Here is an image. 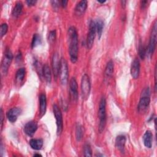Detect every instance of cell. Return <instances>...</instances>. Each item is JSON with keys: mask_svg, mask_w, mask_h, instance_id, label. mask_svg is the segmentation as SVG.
<instances>
[{"mask_svg": "<svg viewBox=\"0 0 157 157\" xmlns=\"http://www.w3.org/2000/svg\"><path fill=\"white\" fill-rule=\"evenodd\" d=\"M131 75L134 78H138L140 73V62L137 58H135L131 64Z\"/></svg>", "mask_w": 157, "mask_h": 157, "instance_id": "obj_14", "label": "cell"}, {"mask_svg": "<svg viewBox=\"0 0 157 157\" xmlns=\"http://www.w3.org/2000/svg\"><path fill=\"white\" fill-rule=\"evenodd\" d=\"M147 1H141V6L142 8H145L146 7V5L147 4Z\"/></svg>", "mask_w": 157, "mask_h": 157, "instance_id": "obj_34", "label": "cell"}, {"mask_svg": "<svg viewBox=\"0 0 157 157\" xmlns=\"http://www.w3.org/2000/svg\"><path fill=\"white\" fill-rule=\"evenodd\" d=\"M106 101L104 97H102L99 102L98 110V118L99 120V132H102L106 124Z\"/></svg>", "mask_w": 157, "mask_h": 157, "instance_id": "obj_2", "label": "cell"}, {"mask_svg": "<svg viewBox=\"0 0 157 157\" xmlns=\"http://www.w3.org/2000/svg\"><path fill=\"white\" fill-rule=\"evenodd\" d=\"M42 73L46 82L50 83L52 80V72L50 67L48 64H45L44 65L42 68Z\"/></svg>", "mask_w": 157, "mask_h": 157, "instance_id": "obj_19", "label": "cell"}, {"mask_svg": "<svg viewBox=\"0 0 157 157\" xmlns=\"http://www.w3.org/2000/svg\"><path fill=\"white\" fill-rule=\"evenodd\" d=\"M21 112V109L18 107H13L7 111L6 116L9 121H10L11 123H14L16 121L18 115H20Z\"/></svg>", "mask_w": 157, "mask_h": 157, "instance_id": "obj_12", "label": "cell"}, {"mask_svg": "<svg viewBox=\"0 0 157 157\" xmlns=\"http://www.w3.org/2000/svg\"><path fill=\"white\" fill-rule=\"evenodd\" d=\"M69 40V53L71 61L76 63L78 59V35L74 26H71L67 31Z\"/></svg>", "mask_w": 157, "mask_h": 157, "instance_id": "obj_1", "label": "cell"}, {"mask_svg": "<svg viewBox=\"0 0 157 157\" xmlns=\"http://www.w3.org/2000/svg\"><path fill=\"white\" fill-rule=\"evenodd\" d=\"M83 152L84 156L86 157L92 156V150L91 146L88 144H86L83 147Z\"/></svg>", "mask_w": 157, "mask_h": 157, "instance_id": "obj_28", "label": "cell"}, {"mask_svg": "<svg viewBox=\"0 0 157 157\" xmlns=\"http://www.w3.org/2000/svg\"><path fill=\"white\" fill-rule=\"evenodd\" d=\"M87 8V1L83 0L80 1L75 6V13L77 16H80L83 15Z\"/></svg>", "mask_w": 157, "mask_h": 157, "instance_id": "obj_15", "label": "cell"}, {"mask_svg": "<svg viewBox=\"0 0 157 157\" xmlns=\"http://www.w3.org/2000/svg\"><path fill=\"white\" fill-rule=\"evenodd\" d=\"M96 34L95 21H91L89 26V32L86 37V47L88 49H91L93 45L94 38Z\"/></svg>", "mask_w": 157, "mask_h": 157, "instance_id": "obj_9", "label": "cell"}, {"mask_svg": "<svg viewBox=\"0 0 157 157\" xmlns=\"http://www.w3.org/2000/svg\"><path fill=\"white\" fill-rule=\"evenodd\" d=\"M34 156H42V155H41L38 154V153H37V154H34Z\"/></svg>", "mask_w": 157, "mask_h": 157, "instance_id": "obj_36", "label": "cell"}, {"mask_svg": "<svg viewBox=\"0 0 157 157\" xmlns=\"http://www.w3.org/2000/svg\"><path fill=\"white\" fill-rule=\"evenodd\" d=\"M60 61L61 59H59L58 54L57 53H55L52 57V70L53 73L54 75V77L55 79L58 76L59 74V70L60 67Z\"/></svg>", "mask_w": 157, "mask_h": 157, "instance_id": "obj_11", "label": "cell"}, {"mask_svg": "<svg viewBox=\"0 0 157 157\" xmlns=\"http://www.w3.org/2000/svg\"><path fill=\"white\" fill-rule=\"evenodd\" d=\"M37 129V124L36 121H30L24 127V131L28 136H33Z\"/></svg>", "mask_w": 157, "mask_h": 157, "instance_id": "obj_13", "label": "cell"}, {"mask_svg": "<svg viewBox=\"0 0 157 157\" xmlns=\"http://www.w3.org/2000/svg\"><path fill=\"white\" fill-rule=\"evenodd\" d=\"M22 10H23V4L21 2H17L15 4V6L12 10V16L15 18L18 17L21 15L22 12Z\"/></svg>", "mask_w": 157, "mask_h": 157, "instance_id": "obj_21", "label": "cell"}, {"mask_svg": "<svg viewBox=\"0 0 157 157\" xmlns=\"http://www.w3.org/2000/svg\"><path fill=\"white\" fill-rule=\"evenodd\" d=\"M81 93L82 97L83 100H86L90 93L91 90V83L90 77L87 74H84L81 80Z\"/></svg>", "mask_w": 157, "mask_h": 157, "instance_id": "obj_4", "label": "cell"}, {"mask_svg": "<svg viewBox=\"0 0 157 157\" xmlns=\"http://www.w3.org/2000/svg\"><path fill=\"white\" fill-rule=\"evenodd\" d=\"M95 21V26L96 29V33L98 35V38L100 39L104 28V22L101 19H97Z\"/></svg>", "mask_w": 157, "mask_h": 157, "instance_id": "obj_23", "label": "cell"}, {"mask_svg": "<svg viewBox=\"0 0 157 157\" xmlns=\"http://www.w3.org/2000/svg\"><path fill=\"white\" fill-rule=\"evenodd\" d=\"M121 4H122V6H123V7H125V4H126V1H121Z\"/></svg>", "mask_w": 157, "mask_h": 157, "instance_id": "obj_35", "label": "cell"}, {"mask_svg": "<svg viewBox=\"0 0 157 157\" xmlns=\"http://www.w3.org/2000/svg\"><path fill=\"white\" fill-rule=\"evenodd\" d=\"M40 43H41L40 36L39 34H35L34 35V36H33V40H32V42H31L32 48H34V47H36L37 45H38Z\"/></svg>", "mask_w": 157, "mask_h": 157, "instance_id": "obj_26", "label": "cell"}, {"mask_svg": "<svg viewBox=\"0 0 157 157\" xmlns=\"http://www.w3.org/2000/svg\"><path fill=\"white\" fill-rule=\"evenodd\" d=\"M58 76L59 77L61 83L63 85H66L68 80V66L67 61L63 58L61 59Z\"/></svg>", "mask_w": 157, "mask_h": 157, "instance_id": "obj_5", "label": "cell"}, {"mask_svg": "<svg viewBox=\"0 0 157 157\" xmlns=\"http://www.w3.org/2000/svg\"><path fill=\"white\" fill-rule=\"evenodd\" d=\"M13 59V55L9 48H6L1 63V70L4 74H7L9 67Z\"/></svg>", "mask_w": 157, "mask_h": 157, "instance_id": "obj_7", "label": "cell"}, {"mask_svg": "<svg viewBox=\"0 0 157 157\" xmlns=\"http://www.w3.org/2000/svg\"><path fill=\"white\" fill-rule=\"evenodd\" d=\"M77 83L74 77H72L69 81V94L72 101H76L78 98Z\"/></svg>", "mask_w": 157, "mask_h": 157, "instance_id": "obj_10", "label": "cell"}, {"mask_svg": "<svg viewBox=\"0 0 157 157\" xmlns=\"http://www.w3.org/2000/svg\"><path fill=\"white\" fill-rule=\"evenodd\" d=\"M98 1V2H99V3H104V2H105V1Z\"/></svg>", "mask_w": 157, "mask_h": 157, "instance_id": "obj_37", "label": "cell"}, {"mask_svg": "<svg viewBox=\"0 0 157 157\" xmlns=\"http://www.w3.org/2000/svg\"><path fill=\"white\" fill-rule=\"evenodd\" d=\"M53 113L56 119V132L57 135H60L63 131V117L62 113L59 108V107L56 104H54L53 105Z\"/></svg>", "mask_w": 157, "mask_h": 157, "instance_id": "obj_6", "label": "cell"}, {"mask_svg": "<svg viewBox=\"0 0 157 157\" xmlns=\"http://www.w3.org/2000/svg\"><path fill=\"white\" fill-rule=\"evenodd\" d=\"M36 1H34V0H28L26 1V3L28 6H34L36 3Z\"/></svg>", "mask_w": 157, "mask_h": 157, "instance_id": "obj_32", "label": "cell"}, {"mask_svg": "<svg viewBox=\"0 0 157 157\" xmlns=\"http://www.w3.org/2000/svg\"><path fill=\"white\" fill-rule=\"evenodd\" d=\"M68 1H65V0H63L59 2V4L60 5L63 7H66V6H67V4Z\"/></svg>", "mask_w": 157, "mask_h": 157, "instance_id": "obj_33", "label": "cell"}, {"mask_svg": "<svg viewBox=\"0 0 157 157\" xmlns=\"http://www.w3.org/2000/svg\"><path fill=\"white\" fill-rule=\"evenodd\" d=\"M150 89L149 88H145L142 92V96L138 104V110L140 112L146 111L149 107L150 102Z\"/></svg>", "mask_w": 157, "mask_h": 157, "instance_id": "obj_3", "label": "cell"}, {"mask_svg": "<svg viewBox=\"0 0 157 157\" xmlns=\"http://www.w3.org/2000/svg\"><path fill=\"white\" fill-rule=\"evenodd\" d=\"M83 135V127L82 126L77 123L76 126V129H75V137L77 141H80L82 139Z\"/></svg>", "mask_w": 157, "mask_h": 157, "instance_id": "obj_24", "label": "cell"}, {"mask_svg": "<svg viewBox=\"0 0 157 157\" xmlns=\"http://www.w3.org/2000/svg\"><path fill=\"white\" fill-rule=\"evenodd\" d=\"M55 36H56V33H55V31H50V34H49V37L48 39L50 41H54L55 39Z\"/></svg>", "mask_w": 157, "mask_h": 157, "instance_id": "obj_30", "label": "cell"}, {"mask_svg": "<svg viewBox=\"0 0 157 157\" xmlns=\"http://www.w3.org/2000/svg\"><path fill=\"white\" fill-rule=\"evenodd\" d=\"M25 73H26V69L24 67L20 68L19 69L17 72H16V75H15V78H16V81L18 82H21V81H23L25 75Z\"/></svg>", "mask_w": 157, "mask_h": 157, "instance_id": "obj_25", "label": "cell"}, {"mask_svg": "<svg viewBox=\"0 0 157 157\" xmlns=\"http://www.w3.org/2000/svg\"><path fill=\"white\" fill-rule=\"evenodd\" d=\"M8 26L6 23H2L1 25V36L3 37L7 32Z\"/></svg>", "mask_w": 157, "mask_h": 157, "instance_id": "obj_29", "label": "cell"}, {"mask_svg": "<svg viewBox=\"0 0 157 157\" xmlns=\"http://www.w3.org/2000/svg\"><path fill=\"white\" fill-rule=\"evenodd\" d=\"M113 67H114V64L112 60H110L106 65L105 69V75L107 77H110L113 72Z\"/></svg>", "mask_w": 157, "mask_h": 157, "instance_id": "obj_22", "label": "cell"}, {"mask_svg": "<svg viewBox=\"0 0 157 157\" xmlns=\"http://www.w3.org/2000/svg\"><path fill=\"white\" fill-rule=\"evenodd\" d=\"M125 142L126 137L124 136L120 135L117 137L115 140V146L121 153H123L124 151Z\"/></svg>", "mask_w": 157, "mask_h": 157, "instance_id": "obj_16", "label": "cell"}, {"mask_svg": "<svg viewBox=\"0 0 157 157\" xmlns=\"http://www.w3.org/2000/svg\"><path fill=\"white\" fill-rule=\"evenodd\" d=\"M39 111H40V115L42 117L46 112V107H47V99L46 96L45 94H41L39 96Z\"/></svg>", "mask_w": 157, "mask_h": 157, "instance_id": "obj_17", "label": "cell"}, {"mask_svg": "<svg viewBox=\"0 0 157 157\" xmlns=\"http://www.w3.org/2000/svg\"><path fill=\"white\" fill-rule=\"evenodd\" d=\"M146 52L147 49L145 47V46L142 44V43H140L139 45V55L141 59H144L145 55H146Z\"/></svg>", "mask_w": 157, "mask_h": 157, "instance_id": "obj_27", "label": "cell"}, {"mask_svg": "<svg viewBox=\"0 0 157 157\" xmlns=\"http://www.w3.org/2000/svg\"><path fill=\"white\" fill-rule=\"evenodd\" d=\"M156 21L155 22L150 34L149 44L147 48V52L149 55H152L156 47V34H157V26H156Z\"/></svg>", "mask_w": 157, "mask_h": 157, "instance_id": "obj_8", "label": "cell"}, {"mask_svg": "<svg viewBox=\"0 0 157 157\" xmlns=\"http://www.w3.org/2000/svg\"><path fill=\"white\" fill-rule=\"evenodd\" d=\"M29 145L33 149L39 150L42 147L43 140L41 139H32L29 140Z\"/></svg>", "mask_w": 157, "mask_h": 157, "instance_id": "obj_20", "label": "cell"}, {"mask_svg": "<svg viewBox=\"0 0 157 157\" xmlns=\"http://www.w3.org/2000/svg\"><path fill=\"white\" fill-rule=\"evenodd\" d=\"M152 140H153V135L151 132L150 131H147L143 136L144 145L146 147L150 148L152 146Z\"/></svg>", "mask_w": 157, "mask_h": 157, "instance_id": "obj_18", "label": "cell"}, {"mask_svg": "<svg viewBox=\"0 0 157 157\" xmlns=\"http://www.w3.org/2000/svg\"><path fill=\"white\" fill-rule=\"evenodd\" d=\"M3 120H4V113L2 109H1V128H2L3 125Z\"/></svg>", "mask_w": 157, "mask_h": 157, "instance_id": "obj_31", "label": "cell"}]
</instances>
